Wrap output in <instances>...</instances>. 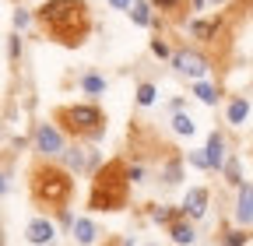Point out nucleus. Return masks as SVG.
<instances>
[{"mask_svg": "<svg viewBox=\"0 0 253 246\" xmlns=\"http://www.w3.org/2000/svg\"><path fill=\"white\" fill-rule=\"evenodd\" d=\"M36 25L56 46L78 49L91 32V7L84 0H46L36 11Z\"/></svg>", "mask_w": 253, "mask_h": 246, "instance_id": "f257e3e1", "label": "nucleus"}, {"mask_svg": "<svg viewBox=\"0 0 253 246\" xmlns=\"http://www.w3.org/2000/svg\"><path fill=\"white\" fill-rule=\"evenodd\" d=\"M28 190H32V201L46 211H63L74 197V179L67 169L60 165H49V162H36L28 172Z\"/></svg>", "mask_w": 253, "mask_h": 246, "instance_id": "f03ea898", "label": "nucleus"}, {"mask_svg": "<svg viewBox=\"0 0 253 246\" xmlns=\"http://www.w3.org/2000/svg\"><path fill=\"white\" fill-rule=\"evenodd\" d=\"M130 194V169L123 159L106 162L91 179V194H88V207L91 211H120Z\"/></svg>", "mask_w": 253, "mask_h": 246, "instance_id": "7ed1b4c3", "label": "nucleus"}, {"mask_svg": "<svg viewBox=\"0 0 253 246\" xmlns=\"http://www.w3.org/2000/svg\"><path fill=\"white\" fill-rule=\"evenodd\" d=\"M53 123H60L63 134L88 137V141L102 137V130H106V116L95 106H56L53 109Z\"/></svg>", "mask_w": 253, "mask_h": 246, "instance_id": "20e7f679", "label": "nucleus"}, {"mask_svg": "<svg viewBox=\"0 0 253 246\" xmlns=\"http://www.w3.org/2000/svg\"><path fill=\"white\" fill-rule=\"evenodd\" d=\"M151 7L162 14L166 21H183L186 11L194 7V4H190V0H151Z\"/></svg>", "mask_w": 253, "mask_h": 246, "instance_id": "39448f33", "label": "nucleus"}, {"mask_svg": "<svg viewBox=\"0 0 253 246\" xmlns=\"http://www.w3.org/2000/svg\"><path fill=\"white\" fill-rule=\"evenodd\" d=\"M172 64H176L183 74H190V78H201V74L208 71V60H204L201 53H176Z\"/></svg>", "mask_w": 253, "mask_h": 246, "instance_id": "423d86ee", "label": "nucleus"}, {"mask_svg": "<svg viewBox=\"0 0 253 246\" xmlns=\"http://www.w3.org/2000/svg\"><path fill=\"white\" fill-rule=\"evenodd\" d=\"M36 144H39V151H46V155H56V151H63V148H60V130L49 127V123H42V127L36 130Z\"/></svg>", "mask_w": 253, "mask_h": 246, "instance_id": "0eeeda50", "label": "nucleus"}, {"mask_svg": "<svg viewBox=\"0 0 253 246\" xmlns=\"http://www.w3.org/2000/svg\"><path fill=\"white\" fill-rule=\"evenodd\" d=\"M204 204H208V190H201V187H194V190H186L183 211L190 214V218H201V214H204Z\"/></svg>", "mask_w": 253, "mask_h": 246, "instance_id": "6e6552de", "label": "nucleus"}, {"mask_svg": "<svg viewBox=\"0 0 253 246\" xmlns=\"http://www.w3.org/2000/svg\"><path fill=\"white\" fill-rule=\"evenodd\" d=\"M53 239V225L46 222V218H36L28 225V243H36V246H42V243H49Z\"/></svg>", "mask_w": 253, "mask_h": 246, "instance_id": "1a4fd4ad", "label": "nucleus"}, {"mask_svg": "<svg viewBox=\"0 0 253 246\" xmlns=\"http://www.w3.org/2000/svg\"><path fill=\"white\" fill-rule=\"evenodd\" d=\"M236 218H239L243 225H250V222H253V187H243V190H239V207H236Z\"/></svg>", "mask_w": 253, "mask_h": 246, "instance_id": "9d476101", "label": "nucleus"}, {"mask_svg": "<svg viewBox=\"0 0 253 246\" xmlns=\"http://www.w3.org/2000/svg\"><path fill=\"white\" fill-rule=\"evenodd\" d=\"M218 28H221V21L214 18V21H194V25H190V32H194V39H201V42H214Z\"/></svg>", "mask_w": 253, "mask_h": 246, "instance_id": "9b49d317", "label": "nucleus"}, {"mask_svg": "<svg viewBox=\"0 0 253 246\" xmlns=\"http://www.w3.org/2000/svg\"><path fill=\"white\" fill-rule=\"evenodd\" d=\"M204 151H208V162H211V165L218 169V165H221V159H225V151H221V137H218V134H211V137H208V148H204Z\"/></svg>", "mask_w": 253, "mask_h": 246, "instance_id": "f8f14e48", "label": "nucleus"}, {"mask_svg": "<svg viewBox=\"0 0 253 246\" xmlns=\"http://www.w3.org/2000/svg\"><path fill=\"white\" fill-rule=\"evenodd\" d=\"M130 18H134V25H151V4L134 0V4H130Z\"/></svg>", "mask_w": 253, "mask_h": 246, "instance_id": "ddd939ff", "label": "nucleus"}, {"mask_svg": "<svg viewBox=\"0 0 253 246\" xmlns=\"http://www.w3.org/2000/svg\"><path fill=\"white\" fill-rule=\"evenodd\" d=\"M74 236H78V243H91L95 239V225L88 218H81V222H74Z\"/></svg>", "mask_w": 253, "mask_h": 246, "instance_id": "4468645a", "label": "nucleus"}, {"mask_svg": "<svg viewBox=\"0 0 253 246\" xmlns=\"http://www.w3.org/2000/svg\"><path fill=\"white\" fill-rule=\"evenodd\" d=\"M172 239H176V243H194V229L183 225V222H176V225H172Z\"/></svg>", "mask_w": 253, "mask_h": 246, "instance_id": "2eb2a0df", "label": "nucleus"}, {"mask_svg": "<svg viewBox=\"0 0 253 246\" xmlns=\"http://www.w3.org/2000/svg\"><path fill=\"white\" fill-rule=\"evenodd\" d=\"M172 127H176V134H194V120H190L186 113H176Z\"/></svg>", "mask_w": 253, "mask_h": 246, "instance_id": "dca6fc26", "label": "nucleus"}, {"mask_svg": "<svg viewBox=\"0 0 253 246\" xmlns=\"http://www.w3.org/2000/svg\"><path fill=\"white\" fill-rule=\"evenodd\" d=\"M243 120H246V102L236 99V102L229 106V123H243Z\"/></svg>", "mask_w": 253, "mask_h": 246, "instance_id": "f3484780", "label": "nucleus"}, {"mask_svg": "<svg viewBox=\"0 0 253 246\" xmlns=\"http://www.w3.org/2000/svg\"><path fill=\"white\" fill-rule=\"evenodd\" d=\"M194 91H197V99H201V102H208V106H214V102H218V91H214L211 84H197Z\"/></svg>", "mask_w": 253, "mask_h": 246, "instance_id": "a211bd4d", "label": "nucleus"}, {"mask_svg": "<svg viewBox=\"0 0 253 246\" xmlns=\"http://www.w3.org/2000/svg\"><path fill=\"white\" fill-rule=\"evenodd\" d=\"M137 102H141V106H151V102H155V88H151V84H141V88H137Z\"/></svg>", "mask_w": 253, "mask_h": 246, "instance_id": "6ab92c4d", "label": "nucleus"}, {"mask_svg": "<svg viewBox=\"0 0 253 246\" xmlns=\"http://www.w3.org/2000/svg\"><path fill=\"white\" fill-rule=\"evenodd\" d=\"M63 159H67V165H71V169H81V162H84L78 148H71V151H63Z\"/></svg>", "mask_w": 253, "mask_h": 246, "instance_id": "aec40b11", "label": "nucleus"}, {"mask_svg": "<svg viewBox=\"0 0 253 246\" xmlns=\"http://www.w3.org/2000/svg\"><path fill=\"white\" fill-rule=\"evenodd\" d=\"M190 162H194L197 169H208L211 162H208V155H204V151H194V155H190Z\"/></svg>", "mask_w": 253, "mask_h": 246, "instance_id": "412c9836", "label": "nucleus"}, {"mask_svg": "<svg viewBox=\"0 0 253 246\" xmlns=\"http://www.w3.org/2000/svg\"><path fill=\"white\" fill-rule=\"evenodd\" d=\"M84 88H88V91H102V78L88 74V78H84Z\"/></svg>", "mask_w": 253, "mask_h": 246, "instance_id": "4be33fe9", "label": "nucleus"}, {"mask_svg": "<svg viewBox=\"0 0 253 246\" xmlns=\"http://www.w3.org/2000/svg\"><path fill=\"white\" fill-rule=\"evenodd\" d=\"M151 53H155V56H169V46L155 39V42H151Z\"/></svg>", "mask_w": 253, "mask_h": 246, "instance_id": "5701e85b", "label": "nucleus"}, {"mask_svg": "<svg viewBox=\"0 0 253 246\" xmlns=\"http://www.w3.org/2000/svg\"><path fill=\"white\" fill-rule=\"evenodd\" d=\"M243 243H246V236H243V232H232V236L225 239V246H243Z\"/></svg>", "mask_w": 253, "mask_h": 246, "instance_id": "b1692460", "label": "nucleus"}, {"mask_svg": "<svg viewBox=\"0 0 253 246\" xmlns=\"http://www.w3.org/2000/svg\"><path fill=\"white\" fill-rule=\"evenodd\" d=\"M21 25H28V14L25 11H14V28H21Z\"/></svg>", "mask_w": 253, "mask_h": 246, "instance_id": "393cba45", "label": "nucleus"}, {"mask_svg": "<svg viewBox=\"0 0 253 246\" xmlns=\"http://www.w3.org/2000/svg\"><path fill=\"white\" fill-rule=\"evenodd\" d=\"M225 172H229V179H232V183H239V165H236V162H229V169H225Z\"/></svg>", "mask_w": 253, "mask_h": 246, "instance_id": "a878e982", "label": "nucleus"}, {"mask_svg": "<svg viewBox=\"0 0 253 246\" xmlns=\"http://www.w3.org/2000/svg\"><path fill=\"white\" fill-rule=\"evenodd\" d=\"M109 4H113V7H130L134 0H109Z\"/></svg>", "mask_w": 253, "mask_h": 246, "instance_id": "bb28decb", "label": "nucleus"}]
</instances>
